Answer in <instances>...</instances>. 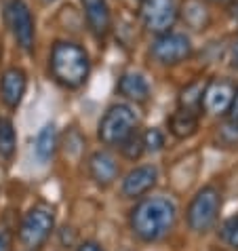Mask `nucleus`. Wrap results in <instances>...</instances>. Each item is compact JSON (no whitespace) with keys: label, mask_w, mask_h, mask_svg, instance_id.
Here are the masks:
<instances>
[{"label":"nucleus","mask_w":238,"mask_h":251,"mask_svg":"<svg viewBox=\"0 0 238 251\" xmlns=\"http://www.w3.org/2000/svg\"><path fill=\"white\" fill-rule=\"evenodd\" d=\"M226 61H228V66H230V68L236 70V72H238V40H234V43L228 47Z\"/></svg>","instance_id":"23"},{"label":"nucleus","mask_w":238,"mask_h":251,"mask_svg":"<svg viewBox=\"0 0 238 251\" xmlns=\"http://www.w3.org/2000/svg\"><path fill=\"white\" fill-rule=\"evenodd\" d=\"M150 55L163 66H177L192 55V43L186 34L169 30L156 36L150 47Z\"/></svg>","instance_id":"7"},{"label":"nucleus","mask_w":238,"mask_h":251,"mask_svg":"<svg viewBox=\"0 0 238 251\" xmlns=\"http://www.w3.org/2000/svg\"><path fill=\"white\" fill-rule=\"evenodd\" d=\"M177 222V207L169 197H142L131 209L129 224L133 234L143 243L163 241Z\"/></svg>","instance_id":"1"},{"label":"nucleus","mask_w":238,"mask_h":251,"mask_svg":"<svg viewBox=\"0 0 238 251\" xmlns=\"http://www.w3.org/2000/svg\"><path fill=\"white\" fill-rule=\"evenodd\" d=\"M45 2H55V0H45Z\"/></svg>","instance_id":"27"},{"label":"nucleus","mask_w":238,"mask_h":251,"mask_svg":"<svg viewBox=\"0 0 238 251\" xmlns=\"http://www.w3.org/2000/svg\"><path fill=\"white\" fill-rule=\"evenodd\" d=\"M89 176L91 179L99 186V188H108L116 182L118 177V163L116 158L106 150L93 152L89 158Z\"/></svg>","instance_id":"12"},{"label":"nucleus","mask_w":238,"mask_h":251,"mask_svg":"<svg viewBox=\"0 0 238 251\" xmlns=\"http://www.w3.org/2000/svg\"><path fill=\"white\" fill-rule=\"evenodd\" d=\"M6 24L11 27V34L15 43L24 49L25 53L34 51V40H36V30H34L32 11L24 0H9L6 2Z\"/></svg>","instance_id":"8"},{"label":"nucleus","mask_w":238,"mask_h":251,"mask_svg":"<svg viewBox=\"0 0 238 251\" xmlns=\"http://www.w3.org/2000/svg\"><path fill=\"white\" fill-rule=\"evenodd\" d=\"M76 251H103V247L99 245V243H95V241H85V243H80Z\"/></svg>","instance_id":"25"},{"label":"nucleus","mask_w":238,"mask_h":251,"mask_svg":"<svg viewBox=\"0 0 238 251\" xmlns=\"http://www.w3.org/2000/svg\"><path fill=\"white\" fill-rule=\"evenodd\" d=\"M142 139H143V150L152 152V154L165 148V135L160 129H145L142 133Z\"/></svg>","instance_id":"20"},{"label":"nucleus","mask_w":238,"mask_h":251,"mask_svg":"<svg viewBox=\"0 0 238 251\" xmlns=\"http://www.w3.org/2000/svg\"><path fill=\"white\" fill-rule=\"evenodd\" d=\"M236 95V85L230 78H213L205 82L202 91V110L213 116L228 114Z\"/></svg>","instance_id":"9"},{"label":"nucleus","mask_w":238,"mask_h":251,"mask_svg":"<svg viewBox=\"0 0 238 251\" xmlns=\"http://www.w3.org/2000/svg\"><path fill=\"white\" fill-rule=\"evenodd\" d=\"M48 70L53 78L66 89H78L87 82L91 72L89 53L80 45L70 43V40H59L51 49L48 57Z\"/></svg>","instance_id":"2"},{"label":"nucleus","mask_w":238,"mask_h":251,"mask_svg":"<svg viewBox=\"0 0 238 251\" xmlns=\"http://www.w3.org/2000/svg\"><path fill=\"white\" fill-rule=\"evenodd\" d=\"M221 211V190L215 186H205L194 194L188 207V226L194 232H207L215 226Z\"/></svg>","instance_id":"3"},{"label":"nucleus","mask_w":238,"mask_h":251,"mask_svg":"<svg viewBox=\"0 0 238 251\" xmlns=\"http://www.w3.org/2000/svg\"><path fill=\"white\" fill-rule=\"evenodd\" d=\"M27 89V76L22 68H9L0 76V97H2L4 106L15 110L22 103Z\"/></svg>","instance_id":"11"},{"label":"nucleus","mask_w":238,"mask_h":251,"mask_svg":"<svg viewBox=\"0 0 238 251\" xmlns=\"http://www.w3.org/2000/svg\"><path fill=\"white\" fill-rule=\"evenodd\" d=\"M87 24L97 38H106L112 30V15L106 0H82Z\"/></svg>","instance_id":"13"},{"label":"nucleus","mask_w":238,"mask_h":251,"mask_svg":"<svg viewBox=\"0 0 238 251\" xmlns=\"http://www.w3.org/2000/svg\"><path fill=\"white\" fill-rule=\"evenodd\" d=\"M169 133L177 139H188L196 133L198 129V112H192V110L186 108H177L175 112L169 116Z\"/></svg>","instance_id":"15"},{"label":"nucleus","mask_w":238,"mask_h":251,"mask_svg":"<svg viewBox=\"0 0 238 251\" xmlns=\"http://www.w3.org/2000/svg\"><path fill=\"white\" fill-rule=\"evenodd\" d=\"M118 93L135 103H145L150 100V85L139 72H127L118 80Z\"/></svg>","instance_id":"14"},{"label":"nucleus","mask_w":238,"mask_h":251,"mask_svg":"<svg viewBox=\"0 0 238 251\" xmlns=\"http://www.w3.org/2000/svg\"><path fill=\"white\" fill-rule=\"evenodd\" d=\"M118 148H120V152H122V156L124 158H129V160H139L142 158V154H143V139H142V135L137 133H131L127 139H124V142L118 146Z\"/></svg>","instance_id":"19"},{"label":"nucleus","mask_w":238,"mask_h":251,"mask_svg":"<svg viewBox=\"0 0 238 251\" xmlns=\"http://www.w3.org/2000/svg\"><path fill=\"white\" fill-rule=\"evenodd\" d=\"M36 156L47 163V160H51L55 150H57V131H55V125H45L43 129H40V133L36 137Z\"/></svg>","instance_id":"16"},{"label":"nucleus","mask_w":238,"mask_h":251,"mask_svg":"<svg viewBox=\"0 0 238 251\" xmlns=\"http://www.w3.org/2000/svg\"><path fill=\"white\" fill-rule=\"evenodd\" d=\"M179 9L175 0H142L139 2V19L142 25L154 36L173 30L177 24Z\"/></svg>","instance_id":"6"},{"label":"nucleus","mask_w":238,"mask_h":251,"mask_svg":"<svg viewBox=\"0 0 238 251\" xmlns=\"http://www.w3.org/2000/svg\"><path fill=\"white\" fill-rule=\"evenodd\" d=\"M228 114H230V125H234V127H238V89H236L234 101H232V106H230Z\"/></svg>","instance_id":"24"},{"label":"nucleus","mask_w":238,"mask_h":251,"mask_svg":"<svg viewBox=\"0 0 238 251\" xmlns=\"http://www.w3.org/2000/svg\"><path fill=\"white\" fill-rule=\"evenodd\" d=\"M221 239H223V243H226L228 247L238 249V215L230 218L226 224H223V228H221Z\"/></svg>","instance_id":"21"},{"label":"nucleus","mask_w":238,"mask_h":251,"mask_svg":"<svg viewBox=\"0 0 238 251\" xmlns=\"http://www.w3.org/2000/svg\"><path fill=\"white\" fill-rule=\"evenodd\" d=\"M11 249H13V232L4 222H0V251H11Z\"/></svg>","instance_id":"22"},{"label":"nucleus","mask_w":238,"mask_h":251,"mask_svg":"<svg viewBox=\"0 0 238 251\" xmlns=\"http://www.w3.org/2000/svg\"><path fill=\"white\" fill-rule=\"evenodd\" d=\"M156 179H158L156 167L154 165H139L124 176L122 184H120V190L127 199H142L154 188Z\"/></svg>","instance_id":"10"},{"label":"nucleus","mask_w":238,"mask_h":251,"mask_svg":"<svg viewBox=\"0 0 238 251\" xmlns=\"http://www.w3.org/2000/svg\"><path fill=\"white\" fill-rule=\"evenodd\" d=\"M137 114L133 112V108L127 103H114V106L108 108V112L103 114V118L99 121V135L101 144L106 146H120L124 139L131 133L137 131Z\"/></svg>","instance_id":"4"},{"label":"nucleus","mask_w":238,"mask_h":251,"mask_svg":"<svg viewBox=\"0 0 238 251\" xmlns=\"http://www.w3.org/2000/svg\"><path fill=\"white\" fill-rule=\"evenodd\" d=\"M213 2H219V4H223V2H230V0H213Z\"/></svg>","instance_id":"26"},{"label":"nucleus","mask_w":238,"mask_h":251,"mask_svg":"<svg viewBox=\"0 0 238 251\" xmlns=\"http://www.w3.org/2000/svg\"><path fill=\"white\" fill-rule=\"evenodd\" d=\"M17 148V135L9 118H0V158H11Z\"/></svg>","instance_id":"18"},{"label":"nucleus","mask_w":238,"mask_h":251,"mask_svg":"<svg viewBox=\"0 0 238 251\" xmlns=\"http://www.w3.org/2000/svg\"><path fill=\"white\" fill-rule=\"evenodd\" d=\"M202 91H205V82H202V80L190 82L186 89H181V93H179V108L192 110V112H200V110H202Z\"/></svg>","instance_id":"17"},{"label":"nucleus","mask_w":238,"mask_h":251,"mask_svg":"<svg viewBox=\"0 0 238 251\" xmlns=\"http://www.w3.org/2000/svg\"><path fill=\"white\" fill-rule=\"evenodd\" d=\"M55 228V213L47 205H34L19 224V243L25 249L43 247Z\"/></svg>","instance_id":"5"}]
</instances>
